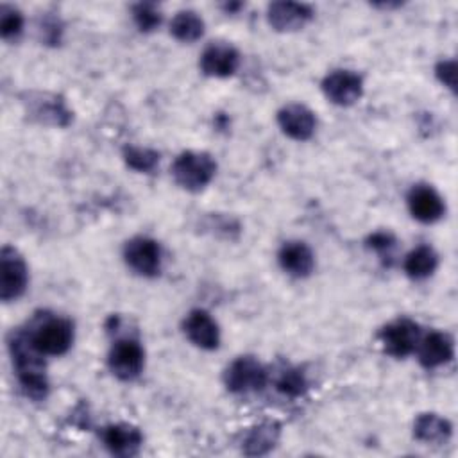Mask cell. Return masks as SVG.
<instances>
[{
	"label": "cell",
	"mask_w": 458,
	"mask_h": 458,
	"mask_svg": "<svg viewBox=\"0 0 458 458\" xmlns=\"http://www.w3.org/2000/svg\"><path fill=\"white\" fill-rule=\"evenodd\" d=\"M9 349L13 354V361L16 365L23 394L34 401L45 399L48 394V381L45 376V363L41 358L43 354L34 347L30 333H13L9 340Z\"/></svg>",
	"instance_id": "1"
},
{
	"label": "cell",
	"mask_w": 458,
	"mask_h": 458,
	"mask_svg": "<svg viewBox=\"0 0 458 458\" xmlns=\"http://www.w3.org/2000/svg\"><path fill=\"white\" fill-rule=\"evenodd\" d=\"M216 172V163L208 152L186 150L179 154L172 165V175L179 186L190 191H199L211 182Z\"/></svg>",
	"instance_id": "2"
},
{
	"label": "cell",
	"mask_w": 458,
	"mask_h": 458,
	"mask_svg": "<svg viewBox=\"0 0 458 458\" xmlns=\"http://www.w3.org/2000/svg\"><path fill=\"white\" fill-rule=\"evenodd\" d=\"M34 347L47 356L64 354L73 342V326L70 320L61 317H52L43 320L30 333Z\"/></svg>",
	"instance_id": "3"
},
{
	"label": "cell",
	"mask_w": 458,
	"mask_h": 458,
	"mask_svg": "<svg viewBox=\"0 0 458 458\" xmlns=\"http://www.w3.org/2000/svg\"><path fill=\"white\" fill-rule=\"evenodd\" d=\"M224 383L234 394L258 392L267 383V370L256 358L240 356L225 369Z\"/></svg>",
	"instance_id": "4"
},
{
	"label": "cell",
	"mask_w": 458,
	"mask_h": 458,
	"mask_svg": "<svg viewBox=\"0 0 458 458\" xmlns=\"http://www.w3.org/2000/svg\"><path fill=\"white\" fill-rule=\"evenodd\" d=\"M29 274L23 258L9 245L0 252V299L4 302L18 299L27 288Z\"/></svg>",
	"instance_id": "5"
},
{
	"label": "cell",
	"mask_w": 458,
	"mask_h": 458,
	"mask_svg": "<svg viewBox=\"0 0 458 458\" xmlns=\"http://www.w3.org/2000/svg\"><path fill=\"white\" fill-rule=\"evenodd\" d=\"M419 326L408 318H397L386 324L377 335L383 349L395 358H404L411 354L419 344Z\"/></svg>",
	"instance_id": "6"
},
{
	"label": "cell",
	"mask_w": 458,
	"mask_h": 458,
	"mask_svg": "<svg viewBox=\"0 0 458 458\" xmlns=\"http://www.w3.org/2000/svg\"><path fill=\"white\" fill-rule=\"evenodd\" d=\"M125 263L140 276L152 277L161 268V250L157 242L145 236L129 240L123 247Z\"/></svg>",
	"instance_id": "7"
},
{
	"label": "cell",
	"mask_w": 458,
	"mask_h": 458,
	"mask_svg": "<svg viewBox=\"0 0 458 458\" xmlns=\"http://www.w3.org/2000/svg\"><path fill=\"white\" fill-rule=\"evenodd\" d=\"M145 354L141 345L132 338L118 340L109 351V369L111 372L123 381H131L140 376L143 369Z\"/></svg>",
	"instance_id": "8"
},
{
	"label": "cell",
	"mask_w": 458,
	"mask_h": 458,
	"mask_svg": "<svg viewBox=\"0 0 458 458\" xmlns=\"http://www.w3.org/2000/svg\"><path fill=\"white\" fill-rule=\"evenodd\" d=\"M322 89L333 104L351 106L361 97L363 81L351 70H335L322 81Z\"/></svg>",
	"instance_id": "9"
},
{
	"label": "cell",
	"mask_w": 458,
	"mask_h": 458,
	"mask_svg": "<svg viewBox=\"0 0 458 458\" xmlns=\"http://www.w3.org/2000/svg\"><path fill=\"white\" fill-rule=\"evenodd\" d=\"M268 23L281 32L302 29L313 16V11L306 4L299 2H272L268 5Z\"/></svg>",
	"instance_id": "10"
},
{
	"label": "cell",
	"mask_w": 458,
	"mask_h": 458,
	"mask_svg": "<svg viewBox=\"0 0 458 458\" xmlns=\"http://www.w3.org/2000/svg\"><path fill=\"white\" fill-rule=\"evenodd\" d=\"M184 335L200 349H216L220 344V331L211 315L204 310H193L188 313L182 324Z\"/></svg>",
	"instance_id": "11"
},
{
	"label": "cell",
	"mask_w": 458,
	"mask_h": 458,
	"mask_svg": "<svg viewBox=\"0 0 458 458\" xmlns=\"http://www.w3.org/2000/svg\"><path fill=\"white\" fill-rule=\"evenodd\" d=\"M240 66V54L227 43H213L200 55V68L211 77H229Z\"/></svg>",
	"instance_id": "12"
},
{
	"label": "cell",
	"mask_w": 458,
	"mask_h": 458,
	"mask_svg": "<svg viewBox=\"0 0 458 458\" xmlns=\"http://www.w3.org/2000/svg\"><path fill=\"white\" fill-rule=\"evenodd\" d=\"M277 123L293 140H308L315 132V114L302 104H288L277 113Z\"/></svg>",
	"instance_id": "13"
},
{
	"label": "cell",
	"mask_w": 458,
	"mask_h": 458,
	"mask_svg": "<svg viewBox=\"0 0 458 458\" xmlns=\"http://www.w3.org/2000/svg\"><path fill=\"white\" fill-rule=\"evenodd\" d=\"M102 440L111 454L134 456L143 444V435L136 426L120 422L106 426L102 431Z\"/></svg>",
	"instance_id": "14"
},
{
	"label": "cell",
	"mask_w": 458,
	"mask_h": 458,
	"mask_svg": "<svg viewBox=\"0 0 458 458\" xmlns=\"http://www.w3.org/2000/svg\"><path fill=\"white\" fill-rule=\"evenodd\" d=\"M408 208L413 218L424 224L437 222L445 211L442 197L431 186L426 184L411 188V191L408 193Z\"/></svg>",
	"instance_id": "15"
},
{
	"label": "cell",
	"mask_w": 458,
	"mask_h": 458,
	"mask_svg": "<svg viewBox=\"0 0 458 458\" xmlns=\"http://www.w3.org/2000/svg\"><path fill=\"white\" fill-rule=\"evenodd\" d=\"M454 345L449 335L440 331L428 333L419 345V361L426 369H437L453 358Z\"/></svg>",
	"instance_id": "16"
},
{
	"label": "cell",
	"mask_w": 458,
	"mask_h": 458,
	"mask_svg": "<svg viewBox=\"0 0 458 458\" xmlns=\"http://www.w3.org/2000/svg\"><path fill=\"white\" fill-rule=\"evenodd\" d=\"M279 263L284 272L295 277H306L313 270L315 258L311 249L302 242H288L279 250Z\"/></svg>",
	"instance_id": "17"
},
{
	"label": "cell",
	"mask_w": 458,
	"mask_h": 458,
	"mask_svg": "<svg viewBox=\"0 0 458 458\" xmlns=\"http://www.w3.org/2000/svg\"><path fill=\"white\" fill-rule=\"evenodd\" d=\"M451 424L437 413H420L413 424L415 438L426 444H442L451 437Z\"/></svg>",
	"instance_id": "18"
},
{
	"label": "cell",
	"mask_w": 458,
	"mask_h": 458,
	"mask_svg": "<svg viewBox=\"0 0 458 458\" xmlns=\"http://www.w3.org/2000/svg\"><path fill=\"white\" fill-rule=\"evenodd\" d=\"M277 440H279V424L263 422L247 433L243 440V451L245 454H250V456L265 454L276 445Z\"/></svg>",
	"instance_id": "19"
},
{
	"label": "cell",
	"mask_w": 458,
	"mask_h": 458,
	"mask_svg": "<svg viewBox=\"0 0 458 458\" xmlns=\"http://www.w3.org/2000/svg\"><path fill=\"white\" fill-rule=\"evenodd\" d=\"M437 265H438L437 252L428 245H420L406 256L404 272L411 279H426L437 270Z\"/></svg>",
	"instance_id": "20"
},
{
	"label": "cell",
	"mask_w": 458,
	"mask_h": 458,
	"mask_svg": "<svg viewBox=\"0 0 458 458\" xmlns=\"http://www.w3.org/2000/svg\"><path fill=\"white\" fill-rule=\"evenodd\" d=\"M170 32L179 41L193 43L204 34V20L195 11H179L172 18Z\"/></svg>",
	"instance_id": "21"
},
{
	"label": "cell",
	"mask_w": 458,
	"mask_h": 458,
	"mask_svg": "<svg viewBox=\"0 0 458 458\" xmlns=\"http://www.w3.org/2000/svg\"><path fill=\"white\" fill-rule=\"evenodd\" d=\"M34 114L41 122H48L54 125H66L70 120V111L64 107V102L57 97H52L50 100H38L34 107Z\"/></svg>",
	"instance_id": "22"
},
{
	"label": "cell",
	"mask_w": 458,
	"mask_h": 458,
	"mask_svg": "<svg viewBox=\"0 0 458 458\" xmlns=\"http://www.w3.org/2000/svg\"><path fill=\"white\" fill-rule=\"evenodd\" d=\"M123 159L136 172H152L159 163V152L145 147L129 145L123 148Z\"/></svg>",
	"instance_id": "23"
},
{
	"label": "cell",
	"mask_w": 458,
	"mask_h": 458,
	"mask_svg": "<svg viewBox=\"0 0 458 458\" xmlns=\"http://www.w3.org/2000/svg\"><path fill=\"white\" fill-rule=\"evenodd\" d=\"M23 29V16L11 5L0 7V34L4 39H14Z\"/></svg>",
	"instance_id": "24"
},
{
	"label": "cell",
	"mask_w": 458,
	"mask_h": 458,
	"mask_svg": "<svg viewBox=\"0 0 458 458\" xmlns=\"http://www.w3.org/2000/svg\"><path fill=\"white\" fill-rule=\"evenodd\" d=\"M277 390L283 392L284 395L288 397H299L301 394H304L308 383H306V377L301 370L297 369H288L284 370L279 377H277Z\"/></svg>",
	"instance_id": "25"
},
{
	"label": "cell",
	"mask_w": 458,
	"mask_h": 458,
	"mask_svg": "<svg viewBox=\"0 0 458 458\" xmlns=\"http://www.w3.org/2000/svg\"><path fill=\"white\" fill-rule=\"evenodd\" d=\"M132 16H134V21H136L138 29L143 30V32H150L156 27H159V23H161V13L156 7V4H138V5H134Z\"/></svg>",
	"instance_id": "26"
},
{
	"label": "cell",
	"mask_w": 458,
	"mask_h": 458,
	"mask_svg": "<svg viewBox=\"0 0 458 458\" xmlns=\"http://www.w3.org/2000/svg\"><path fill=\"white\" fill-rule=\"evenodd\" d=\"M435 73L444 86H447L449 89L454 91V88H456V61H453V59L440 61L435 68Z\"/></svg>",
	"instance_id": "27"
},
{
	"label": "cell",
	"mask_w": 458,
	"mask_h": 458,
	"mask_svg": "<svg viewBox=\"0 0 458 458\" xmlns=\"http://www.w3.org/2000/svg\"><path fill=\"white\" fill-rule=\"evenodd\" d=\"M369 247L374 249L379 254H390L392 249L395 247V238L390 233H374L369 240H367Z\"/></svg>",
	"instance_id": "28"
},
{
	"label": "cell",
	"mask_w": 458,
	"mask_h": 458,
	"mask_svg": "<svg viewBox=\"0 0 458 458\" xmlns=\"http://www.w3.org/2000/svg\"><path fill=\"white\" fill-rule=\"evenodd\" d=\"M41 32H43V38H45V41H48V43H57V41H59V36H61V29H59V25H57V21H55V20H48V21H43Z\"/></svg>",
	"instance_id": "29"
}]
</instances>
